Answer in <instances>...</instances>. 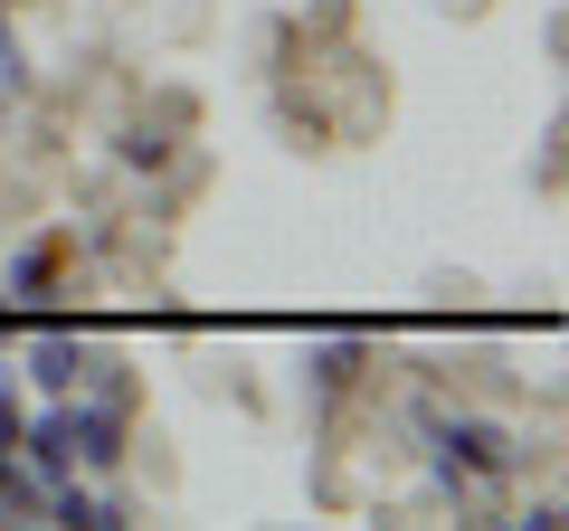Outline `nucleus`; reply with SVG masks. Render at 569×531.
Segmentation results:
<instances>
[{"instance_id": "nucleus-1", "label": "nucleus", "mask_w": 569, "mask_h": 531, "mask_svg": "<svg viewBox=\"0 0 569 531\" xmlns=\"http://www.w3.org/2000/svg\"><path fill=\"white\" fill-rule=\"evenodd\" d=\"M437 474H447V484H466V474H512L522 465V437L512 428H493V418H456V428H437Z\"/></svg>"}, {"instance_id": "nucleus-2", "label": "nucleus", "mask_w": 569, "mask_h": 531, "mask_svg": "<svg viewBox=\"0 0 569 531\" xmlns=\"http://www.w3.org/2000/svg\"><path fill=\"white\" fill-rule=\"evenodd\" d=\"M67 447H77V465H114L123 455V399H77L67 389Z\"/></svg>"}, {"instance_id": "nucleus-3", "label": "nucleus", "mask_w": 569, "mask_h": 531, "mask_svg": "<svg viewBox=\"0 0 569 531\" xmlns=\"http://www.w3.org/2000/svg\"><path fill=\"white\" fill-rule=\"evenodd\" d=\"M10 455H29V474H48V484L77 474V447H67V399H58V409H39V418H20V447H10Z\"/></svg>"}, {"instance_id": "nucleus-4", "label": "nucleus", "mask_w": 569, "mask_h": 531, "mask_svg": "<svg viewBox=\"0 0 569 531\" xmlns=\"http://www.w3.org/2000/svg\"><path fill=\"white\" fill-rule=\"evenodd\" d=\"M86 370H96V361H86V351L67 342V332H39V342H29V380H39L48 399H67V389H77Z\"/></svg>"}, {"instance_id": "nucleus-5", "label": "nucleus", "mask_w": 569, "mask_h": 531, "mask_svg": "<svg viewBox=\"0 0 569 531\" xmlns=\"http://www.w3.org/2000/svg\"><path fill=\"white\" fill-rule=\"evenodd\" d=\"M48 285H58V238H39V247H20V257H10V294H20V304H39Z\"/></svg>"}, {"instance_id": "nucleus-6", "label": "nucleus", "mask_w": 569, "mask_h": 531, "mask_svg": "<svg viewBox=\"0 0 569 531\" xmlns=\"http://www.w3.org/2000/svg\"><path fill=\"white\" fill-rule=\"evenodd\" d=\"M361 361H370L361 342H332V351H313V380H323V389H342V380H351Z\"/></svg>"}, {"instance_id": "nucleus-7", "label": "nucleus", "mask_w": 569, "mask_h": 531, "mask_svg": "<svg viewBox=\"0 0 569 531\" xmlns=\"http://www.w3.org/2000/svg\"><path fill=\"white\" fill-rule=\"evenodd\" d=\"M10 332H20V304H0V342H10Z\"/></svg>"}, {"instance_id": "nucleus-8", "label": "nucleus", "mask_w": 569, "mask_h": 531, "mask_svg": "<svg viewBox=\"0 0 569 531\" xmlns=\"http://www.w3.org/2000/svg\"><path fill=\"white\" fill-rule=\"evenodd\" d=\"M0 484H10V447H0Z\"/></svg>"}]
</instances>
